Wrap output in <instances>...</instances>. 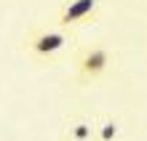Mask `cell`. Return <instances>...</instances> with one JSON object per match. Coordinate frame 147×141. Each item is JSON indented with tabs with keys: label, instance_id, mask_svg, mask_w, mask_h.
I'll use <instances>...</instances> for the list:
<instances>
[{
	"label": "cell",
	"instance_id": "7a4b0ae2",
	"mask_svg": "<svg viewBox=\"0 0 147 141\" xmlns=\"http://www.w3.org/2000/svg\"><path fill=\"white\" fill-rule=\"evenodd\" d=\"M96 5H99V0H64V5L59 8V16H56L59 27L70 29V27L88 21L96 11Z\"/></svg>",
	"mask_w": 147,
	"mask_h": 141
},
{
	"label": "cell",
	"instance_id": "5b68a950",
	"mask_svg": "<svg viewBox=\"0 0 147 141\" xmlns=\"http://www.w3.org/2000/svg\"><path fill=\"white\" fill-rule=\"evenodd\" d=\"M96 138L99 141H115L118 138V125L115 122H105V125L96 128Z\"/></svg>",
	"mask_w": 147,
	"mask_h": 141
},
{
	"label": "cell",
	"instance_id": "3957f363",
	"mask_svg": "<svg viewBox=\"0 0 147 141\" xmlns=\"http://www.w3.org/2000/svg\"><path fill=\"white\" fill-rule=\"evenodd\" d=\"M67 45V35L62 29H38L27 40V48L35 56H54Z\"/></svg>",
	"mask_w": 147,
	"mask_h": 141
},
{
	"label": "cell",
	"instance_id": "277c9868",
	"mask_svg": "<svg viewBox=\"0 0 147 141\" xmlns=\"http://www.w3.org/2000/svg\"><path fill=\"white\" fill-rule=\"evenodd\" d=\"M67 136H70V141H91L96 136V128H94L91 122H86V120H78V122L70 125Z\"/></svg>",
	"mask_w": 147,
	"mask_h": 141
},
{
	"label": "cell",
	"instance_id": "6da1fadb",
	"mask_svg": "<svg viewBox=\"0 0 147 141\" xmlns=\"http://www.w3.org/2000/svg\"><path fill=\"white\" fill-rule=\"evenodd\" d=\"M110 48L105 45H91V48H86L80 59H78V80L80 83H91V80H96V77H102L107 72V67H110Z\"/></svg>",
	"mask_w": 147,
	"mask_h": 141
}]
</instances>
